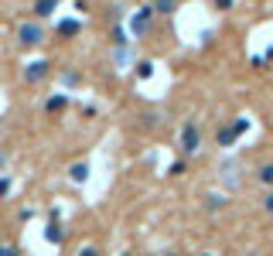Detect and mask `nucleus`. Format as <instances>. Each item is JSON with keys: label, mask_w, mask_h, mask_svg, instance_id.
<instances>
[{"label": "nucleus", "mask_w": 273, "mask_h": 256, "mask_svg": "<svg viewBox=\"0 0 273 256\" xmlns=\"http://www.w3.org/2000/svg\"><path fill=\"white\" fill-rule=\"evenodd\" d=\"M45 41V28L38 21H24V24H17V45L21 48H38Z\"/></svg>", "instance_id": "3"}, {"label": "nucleus", "mask_w": 273, "mask_h": 256, "mask_svg": "<svg viewBox=\"0 0 273 256\" xmlns=\"http://www.w3.org/2000/svg\"><path fill=\"white\" fill-rule=\"evenodd\" d=\"M178 150H181V157H192L202 150V126H198V120H184L181 123V134H178Z\"/></svg>", "instance_id": "2"}, {"label": "nucleus", "mask_w": 273, "mask_h": 256, "mask_svg": "<svg viewBox=\"0 0 273 256\" xmlns=\"http://www.w3.org/2000/svg\"><path fill=\"white\" fill-rule=\"evenodd\" d=\"M7 191H11V178H7V174H0V198H4Z\"/></svg>", "instance_id": "23"}, {"label": "nucleus", "mask_w": 273, "mask_h": 256, "mask_svg": "<svg viewBox=\"0 0 273 256\" xmlns=\"http://www.w3.org/2000/svg\"><path fill=\"white\" fill-rule=\"evenodd\" d=\"M120 256H137V253H130V249H126V253H120Z\"/></svg>", "instance_id": "27"}, {"label": "nucleus", "mask_w": 273, "mask_h": 256, "mask_svg": "<svg viewBox=\"0 0 273 256\" xmlns=\"http://www.w3.org/2000/svg\"><path fill=\"white\" fill-rule=\"evenodd\" d=\"M79 31H82V21H72V17L58 21V38H75Z\"/></svg>", "instance_id": "9"}, {"label": "nucleus", "mask_w": 273, "mask_h": 256, "mask_svg": "<svg viewBox=\"0 0 273 256\" xmlns=\"http://www.w3.org/2000/svg\"><path fill=\"white\" fill-rule=\"evenodd\" d=\"M68 110V96L65 92H55V96H48L45 99V113H51V116H58V113Z\"/></svg>", "instance_id": "7"}, {"label": "nucleus", "mask_w": 273, "mask_h": 256, "mask_svg": "<svg viewBox=\"0 0 273 256\" xmlns=\"http://www.w3.org/2000/svg\"><path fill=\"white\" fill-rule=\"evenodd\" d=\"M160 123H164L160 113H144V126H160Z\"/></svg>", "instance_id": "19"}, {"label": "nucleus", "mask_w": 273, "mask_h": 256, "mask_svg": "<svg viewBox=\"0 0 273 256\" xmlns=\"http://www.w3.org/2000/svg\"><path fill=\"white\" fill-rule=\"evenodd\" d=\"M0 171H4V157H0Z\"/></svg>", "instance_id": "28"}, {"label": "nucleus", "mask_w": 273, "mask_h": 256, "mask_svg": "<svg viewBox=\"0 0 273 256\" xmlns=\"http://www.w3.org/2000/svg\"><path fill=\"white\" fill-rule=\"evenodd\" d=\"M137 79H154V62L150 58H140L137 62Z\"/></svg>", "instance_id": "14"}, {"label": "nucleus", "mask_w": 273, "mask_h": 256, "mask_svg": "<svg viewBox=\"0 0 273 256\" xmlns=\"http://www.w3.org/2000/svg\"><path fill=\"white\" fill-rule=\"evenodd\" d=\"M68 178L75 181V185H86V181H89V164H86V161L72 164V167H68Z\"/></svg>", "instance_id": "10"}, {"label": "nucleus", "mask_w": 273, "mask_h": 256, "mask_svg": "<svg viewBox=\"0 0 273 256\" xmlns=\"http://www.w3.org/2000/svg\"><path fill=\"white\" fill-rule=\"evenodd\" d=\"M250 130H253V120H246V116H239V120H232V123H222L215 130V144L222 147V150H229V147H236L239 137H246Z\"/></svg>", "instance_id": "1"}, {"label": "nucleus", "mask_w": 273, "mask_h": 256, "mask_svg": "<svg viewBox=\"0 0 273 256\" xmlns=\"http://www.w3.org/2000/svg\"><path fill=\"white\" fill-rule=\"evenodd\" d=\"M184 171H188V157H178V161H174V164L168 167V174H171V178H181Z\"/></svg>", "instance_id": "17"}, {"label": "nucleus", "mask_w": 273, "mask_h": 256, "mask_svg": "<svg viewBox=\"0 0 273 256\" xmlns=\"http://www.w3.org/2000/svg\"><path fill=\"white\" fill-rule=\"evenodd\" d=\"M0 256H21L17 249H11V246H0Z\"/></svg>", "instance_id": "24"}, {"label": "nucleus", "mask_w": 273, "mask_h": 256, "mask_svg": "<svg viewBox=\"0 0 273 256\" xmlns=\"http://www.w3.org/2000/svg\"><path fill=\"white\" fill-rule=\"evenodd\" d=\"M202 256H212V253H202Z\"/></svg>", "instance_id": "29"}, {"label": "nucleus", "mask_w": 273, "mask_h": 256, "mask_svg": "<svg viewBox=\"0 0 273 256\" xmlns=\"http://www.w3.org/2000/svg\"><path fill=\"white\" fill-rule=\"evenodd\" d=\"M226 205H229L226 195H205V209H208V212H222Z\"/></svg>", "instance_id": "13"}, {"label": "nucleus", "mask_w": 273, "mask_h": 256, "mask_svg": "<svg viewBox=\"0 0 273 256\" xmlns=\"http://www.w3.org/2000/svg\"><path fill=\"white\" fill-rule=\"evenodd\" d=\"M256 181H260L263 188H273V161H266V164L256 167Z\"/></svg>", "instance_id": "12"}, {"label": "nucleus", "mask_w": 273, "mask_h": 256, "mask_svg": "<svg viewBox=\"0 0 273 256\" xmlns=\"http://www.w3.org/2000/svg\"><path fill=\"white\" fill-rule=\"evenodd\" d=\"M130 58H133V48H130V45H123V48H113V62H116V65H126Z\"/></svg>", "instance_id": "15"}, {"label": "nucleus", "mask_w": 273, "mask_h": 256, "mask_svg": "<svg viewBox=\"0 0 273 256\" xmlns=\"http://www.w3.org/2000/svg\"><path fill=\"white\" fill-rule=\"evenodd\" d=\"M62 82H65V86H79L82 75H79V72H65V75H62Z\"/></svg>", "instance_id": "20"}, {"label": "nucleus", "mask_w": 273, "mask_h": 256, "mask_svg": "<svg viewBox=\"0 0 273 256\" xmlns=\"http://www.w3.org/2000/svg\"><path fill=\"white\" fill-rule=\"evenodd\" d=\"M79 256H99V249H92V246H86V249H82Z\"/></svg>", "instance_id": "25"}, {"label": "nucleus", "mask_w": 273, "mask_h": 256, "mask_svg": "<svg viewBox=\"0 0 273 256\" xmlns=\"http://www.w3.org/2000/svg\"><path fill=\"white\" fill-rule=\"evenodd\" d=\"M215 4V11H232L236 7V0H212Z\"/></svg>", "instance_id": "21"}, {"label": "nucleus", "mask_w": 273, "mask_h": 256, "mask_svg": "<svg viewBox=\"0 0 273 256\" xmlns=\"http://www.w3.org/2000/svg\"><path fill=\"white\" fill-rule=\"evenodd\" d=\"M123 45H130V41H126V28L123 24H116L113 28V48H123Z\"/></svg>", "instance_id": "18"}, {"label": "nucleus", "mask_w": 273, "mask_h": 256, "mask_svg": "<svg viewBox=\"0 0 273 256\" xmlns=\"http://www.w3.org/2000/svg\"><path fill=\"white\" fill-rule=\"evenodd\" d=\"M178 4H181V0H154L150 7H154V14H160V17H171V14L178 11Z\"/></svg>", "instance_id": "11"}, {"label": "nucleus", "mask_w": 273, "mask_h": 256, "mask_svg": "<svg viewBox=\"0 0 273 256\" xmlns=\"http://www.w3.org/2000/svg\"><path fill=\"white\" fill-rule=\"evenodd\" d=\"M219 171H222V185H226L229 191L239 188V181H242V167H239V161H232V157H229V161H222V167H219Z\"/></svg>", "instance_id": "6"}, {"label": "nucleus", "mask_w": 273, "mask_h": 256, "mask_svg": "<svg viewBox=\"0 0 273 256\" xmlns=\"http://www.w3.org/2000/svg\"><path fill=\"white\" fill-rule=\"evenodd\" d=\"M263 58H266V65H270V62H273V48H266V55H263Z\"/></svg>", "instance_id": "26"}, {"label": "nucleus", "mask_w": 273, "mask_h": 256, "mask_svg": "<svg viewBox=\"0 0 273 256\" xmlns=\"http://www.w3.org/2000/svg\"><path fill=\"white\" fill-rule=\"evenodd\" d=\"M48 75H51V62H48V58H34V62L24 65V82H31V86L45 82Z\"/></svg>", "instance_id": "5"}, {"label": "nucleus", "mask_w": 273, "mask_h": 256, "mask_svg": "<svg viewBox=\"0 0 273 256\" xmlns=\"http://www.w3.org/2000/svg\"><path fill=\"white\" fill-rule=\"evenodd\" d=\"M168 256H178V253H168Z\"/></svg>", "instance_id": "30"}, {"label": "nucleus", "mask_w": 273, "mask_h": 256, "mask_svg": "<svg viewBox=\"0 0 273 256\" xmlns=\"http://www.w3.org/2000/svg\"><path fill=\"white\" fill-rule=\"evenodd\" d=\"M45 239H48V243H62V239H65V233H62V225H58V222H51V225H48V229H45Z\"/></svg>", "instance_id": "16"}, {"label": "nucleus", "mask_w": 273, "mask_h": 256, "mask_svg": "<svg viewBox=\"0 0 273 256\" xmlns=\"http://www.w3.org/2000/svg\"><path fill=\"white\" fill-rule=\"evenodd\" d=\"M263 212H270V215H273V188L263 195Z\"/></svg>", "instance_id": "22"}, {"label": "nucleus", "mask_w": 273, "mask_h": 256, "mask_svg": "<svg viewBox=\"0 0 273 256\" xmlns=\"http://www.w3.org/2000/svg\"><path fill=\"white\" fill-rule=\"evenodd\" d=\"M55 11H58V0H34V17H38V21L51 17Z\"/></svg>", "instance_id": "8"}, {"label": "nucleus", "mask_w": 273, "mask_h": 256, "mask_svg": "<svg viewBox=\"0 0 273 256\" xmlns=\"http://www.w3.org/2000/svg\"><path fill=\"white\" fill-rule=\"evenodd\" d=\"M150 24H154V7L147 4V7H140V11L126 21V28H130V34H133V38H144V34L150 31Z\"/></svg>", "instance_id": "4"}]
</instances>
